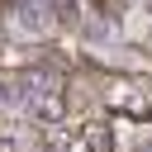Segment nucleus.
I'll return each instance as SVG.
<instances>
[{
    "label": "nucleus",
    "mask_w": 152,
    "mask_h": 152,
    "mask_svg": "<svg viewBox=\"0 0 152 152\" xmlns=\"http://www.w3.org/2000/svg\"><path fill=\"white\" fill-rule=\"evenodd\" d=\"M14 104H28L33 109V119H43V124H57L62 119V81L52 76V71H33V76H24L19 81V90H14Z\"/></svg>",
    "instance_id": "obj_1"
},
{
    "label": "nucleus",
    "mask_w": 152,
    "mask_h": 152,
    "mask_svg": "<svg viewBox=\"0 0 152 152\" xmlns=\"http://www.w3.org/2000/svg\"><path fill=\"white\" fill-rule=\"evenodd\" d=\"M14 24L24 33H48L52 28V0H19L14 5Z\"/></svg>",
    "instance_id": "obj_2"
},
{
    "label": "nucleus",
    "mask_w": 152,
    "mask_h": 152,
    "mask_svg": "<svg viewBox=\"0 0 152 152\" xmlns=\"http://www.w3.org/2000/svg\"><path fill=\"white\" fill-rule=\"evenodd\" d=\"M10 104H14V86H5V81H0V109H10Z\"/></svg>",
    "instance_id": "obj_3"
},
{
    "label": "nucleus",
    "mask_w": 152,
    "mask_h": 152,
    "mask_svg": "<svg viewBox=\"0 0 152 152\" xmlns=\"http://www.w3.org/2000/svg\"><path fill=\"white\" fill-rule=\"evenodd\" d=\"M138 152H152V147H147V142H142V147H138Z\"/></svg>",
    "instance_id": "obj_4"
},
{
    "label": "nucleus",
    "mask_w": 152,
    "mask_h": 152,
    "mask_svg": "<svg viewBox=\"0 0 152 152\" xmlns=\"http://www.w3.org/2000/svg\"><path fill=\"white\" fill-rule=\"evenodd\" d=\"M142 5H147V14H152V0H142Z\"/></svg>",
    "instance_id": "obj_5"
},
{
    "label": "nucleus",
    "mask_w": 152,
    "mask_h": 152,
    "mask_svg": "<svg viewBox=\"0 0 152 152\" xmlns=\"http://www.w3.org/2000/svg\"><path fill=\"white\" fill-rule=\"evenodd\" d=\"M147 147H152V138H147Z\"/></svg>",
    "instance_id": "obj_6"
}]
</instances>
